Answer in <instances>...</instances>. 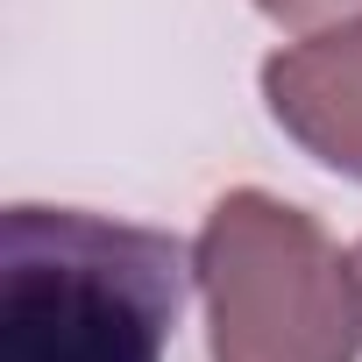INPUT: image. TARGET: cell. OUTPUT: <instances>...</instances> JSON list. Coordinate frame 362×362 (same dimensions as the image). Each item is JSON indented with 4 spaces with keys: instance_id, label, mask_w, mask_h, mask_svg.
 Here are the masks:
<instances>
[{
    "instance_id": "cell-1",
    "label": "cell",
    "mask_w": 362,
    "mask_h": 362,
    "mask_svg": "<svg viewBox=\"0 0 362 362\" xmlns=\"http://www.w3.org/2000/svg\"><path fill=\"white\" fill-rule=\"evenodd\" d=\"M199 270L163 228L8 206L0 221V362H163Z\"/></svg>"
},
{
    "instance_id": "cell-2",
    "label": "cell",
    "mask_w": 362,
    "mask_h": 362,
    "mask_svg": "<svg viewBox=\"0 0 362 362\" xmlns=\"http://www.w3.org/2000/svg\"><path fill=\"white\" fill-rule=\"evenodd\" d=\"M214 362H362V263L270 192H228L199 235Z\"/></svg>"
},
{
    "instance_id": "cell-3",
    "label": "cell",
    "mask_w": 362,
    "mask_h": 362,
    "mask_svg": "<svg viewBox=\"0 0 362 362\" xmlns=\"http://www.w3.org/2000/svg\"><path fill=\"white\" fill-rule=\"evenodd\" d=\"M263 100L305 156L362 185V22H334L277 50L263 64Z\"/></svg>"
},
{
    "instance_id": "cell-4",
    "label": "cell",
    "mask_w": 362,
    "mask_h": 362,
    "mask_svg": "<svg viewBox=\"0 0 362 362\" xmlns=\"http://www.w3.org/2000/svg\"><path fill=\"white\" fill-rule=\"evenodd\" d=\"M256 8L284 29H334V22H362V0H256Z\"/></svg>"
},
{
    "instance_id": "cell-5",
    "label": "cell",
    "mask_w": 362,
    "mask_h": 362,
    "mask_svg": "<svg viewBox=\"0 0 362 362\" xmlns=\"http://www.w3.org/2000/svg\"><path fill=\"white\" fill-rule=\"evenodd\" d=\"M355 263H362V242H355Z\"/></svg>"
}]
</instances>
